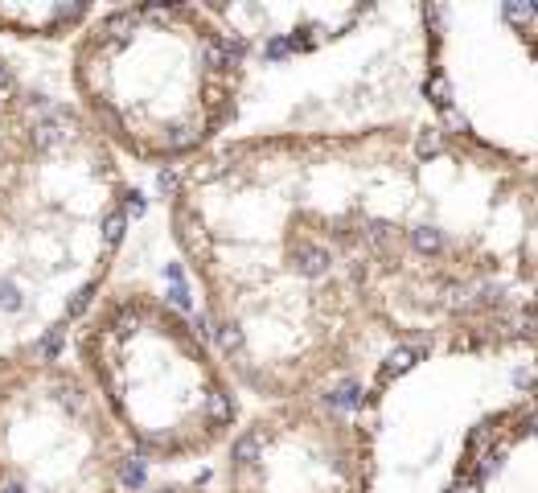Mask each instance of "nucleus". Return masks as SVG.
<instances>
[{"instance_id": "3", "label": "nucleus", "mask_w": 538, "mask_h": 493, "mask_svg": "<svg viewBox=\"0 0 538 493\" xmlns=\"http://www.w3.org/2000/svg\"><path fill=\"white\" fill-rule=\"evenodd\" d=\"M419 358V349H394L391 358H387V370H382V382H387V378H394V374H403V370H407L411 362Z\"/></svg>"}, {"instance_id": "10", "label": "nucleus", "mask_w": 538, "mask_h": 493, "mask_svg": "<svg viewBox=\"0 0 538 493\" xmlns=\"http://www.w3.org/2000/svg\"><path fill=\"white\" fill-rule=\"evenodd\" d=\"M58 349H62V333H49L46 342H41V349H37V354H41V358H54Z\"/></svg>"}, {"instance_id": "6", "label": "nucleus", "mask_w": 538, "mask_h": 493, "mask_svg": "<svg viewBox=\"0 0 538 493\" xmlns=\"http://www.w3.org/2000/svg\"><path fill=\"white\" fill-rule=\"evenodd\" d=\"M210 415L218 419V424H230V419H234V403H230V399H226L222 391L210 394Z\"/></svg>"}, {"instance_id": "19", "label": "nucleus", "mask_w": 538, "mask_h": 493, "mask_svg": "<svg viewBox=\"0 0 538 493\" xmlns=\"http://www.w3.org/2000/svg\"><path fill=\"white\" fill-rule=\"evenodd\" d=\"M152 493H177V489H152Z\"/></svg>"}, {"instance_id": "7", "label": "nucleus", "mask_w": 538, "mask_h": 493, "mask_svg": "<svg viewBox=\"0 0 538 493\" xmlns=\"http://www.w3.org/2000/svg\"><path fill=\"white\" fill-rule=\"evenodd\" d=\"M124 226H128V214H119V210H111L107 214V222H103V230H107V243H119L124 239Z\"/></svg>"}, {"instance_id": "12", "label": "nucleus", "mask_w": 538, "mask_h": 493, "mask_svg": "<svg viewBox=\"0 0 538 493\" xmlns=\"http://www.w3.org/2000/svg\"><path fill=\"white\" fill-rule=\"evenodd\" d=\"M288 49H292V41H284V37H276V41L267 46V58H284Z\"/></svg>"}, {"instance_id": "4", "label": "nucleus", "mask_w": 538, "mask_h": 493, "mask_svg": "<svg viewBox=\"0 0 538 493\" xmlns=\"http://www.w3.org/2000/svg\"><path fill=\"white\" fill-rule=\"evenodd\" d=\"M263 452V440L259 436H255V432H246V436H239V440H234V460H255Z\"/></svg>"}, {"instance_id": "17", "label": "nucleus", "mask_w": 538, "mask_h": 493, "mask_svg": "<svg viewBox=\"0 0 538 493\" xmlns=\"http://www.w3.org/2000/svg\"><path fill=\"white\" fill-rule=\"evenodd\" d=\"M0 493H25V489H21L16 481H4V485H0Z\"/></svg>"}, {"instance_id": "5", "label": "nucleus", "mask_w": 538, "mask_h": 493, "mask_svg": "<svg viewBox=\"0 0 538 493\" xmlns=\"http://www.w3.org/2000/svg\"><path fill=\"white\" fill-rule=\"evenodd\" d=\"M411 243H415V251H424V255H432V251H440V246H444V239H440V230L419 226L415 234H411Z\"/></svg>"}, {"instance_id": "9", "label": "nucleus", "mask_w": 538, "mask_h": 493, "mask_svg": "<svg viewBox=\"0 0 538 493\" xmlns=\"http://www.w3.org/2000/svg\"><path fill=\"white\" fill-rule=\"evenodd\" d=\"M218 342H222V349H239V345H243V333L234 325H222L218 329Z\"/></svg>"}, {"instance_id": "1", "label": "nucleus", "mask_w": 538, "mask_h": 493, "mask_svg": "<svg viewBox=\"0 0 538 493\" xmlns=\"http://www.w3.org/2000/svg\"><path fill=\"white\" fill-rule=\"evenodd\" d=\"M329 403H333V407H342V411H354L362 403V387H358V382H342L337 391L329 394Z\"/></svg>"}, {"instance_id": "14", "label": "nucleus", "mask_w": 538, "mask_h": 493, "mask_svg": "<svg viewBox=\"0 0 538 493\" xmlns=\"http://www.w3.org/2000/svg\"><path fill=\"white\" fill-rule=\"evenodd\" d=\"M128 214H144V197L140 194H128Z\"/></svg>"}, {"instance_id": "13", "label": "nucleus", "mask_w": 538, "mask_h": 493, "mask_svg": "<svg viewBox=\"0 0 538 493\" xmlns=\"http://www.w3.org/2000/svg\"><path fill=\"white\" fill-rule=\"evenodd\" d=\"M534 13V9H526V4H506V16H518V21H522V16H530Z\"/></svg>"}, {"instance_id": "8", "label": "nucleus", "mask_w": 538, "mask_h": 493, "mask_svg": "<svg viewBox=\"0 0 538 493\" xmlns=\"http://www.w3.org/2000/svg\"><path fill=\"white\" fill-rule=\"evenodd\" d=\"M415 152H419V156H436V152H440V131H419Z\"/></svg>"}, {"instance_id": "2", "label": "nucleus", "mask_w": 538, "mask_h": 493, "mask_svg": "<svg viewBox=\"0 0 538 493\" xmlns=\"http://www.w3.org/2000/svg\"><path fill=\"white\" fill-rule=\"evenodd\" d=\"M119 481H124L128 489H140V485H144V460H140V457H128L124 464H119Z\"/></svg>"}, {"instance_id": "15", "label": "nucleus", "mask_w": 538, "mask_h": 493, "mask_svg": "<svg viewBox=\"0 0 538 493\" xmlns=\"http://www.w3.org/2000/svg\"><path fill=\"white\" fill-rule=\"evenodd\" d=\"M0 91H13V74H9V66H0Z\"/></svg>"}, {"instance_id": "16", "label": "nucleus", "mask_w": 538, "mask_h": 493, "mask_svg": "<svg viewBox=\"0 0 538 493\" xmlns=\"http://www.w3.org/2000/svg\"><path fill=\"white\" fill-rule=\"evenodd\" d=\"M156 185H161L164 194H169V189H173V185H177V181H173V173H161V177H156Z\"/></svg>"}, {"instance_id": "18", "label": "nucleus", "mask_w": 538, "mask_h": 493, "mask_svg": "<svg viewBox=\"0 0 538 493\" xmlns=\"http://www.w3.org/2000/svg\"><path fill=\"white\" fill-rule=\"evenodd\" d=\"M457 493H477V485H473V481H464V485H460Z\"/></svg>"}, {"instance_id": "11", "label": "nucleus", "mask_w": 538, "mask_h": 493, "mask_svg": "<svg viewBox=\"0 0 538 493\" xmlns=\"http://www.w3.org/2000/svg\"><path fill=\"white\" fill-rule=\"evenodd\" d=\"M173 304H177V309H189V288H185V284H181V279H173Z\"/></svg>"}]
</instances>
